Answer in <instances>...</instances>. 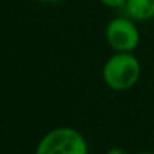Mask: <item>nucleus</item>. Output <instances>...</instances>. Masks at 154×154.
I'll return each instance as SVG.
<instances>
[{
	"mask_svg": "<svg viewBox=\"0 0 154 154\" xmlns=\"http://www.w3.org/2000/svg\"><path fill=\"white\" fill-rule=\"evenodd\" d=\"M41 2H45V3H54V2H57V0H41Z\"/></svg>",
	"mask_w": 154,
	"mask_h": 154,
	"instance_id": "423d86ee",
	"label": "nucleus"
},
{
	"mask_svg": "<svg viewBox=\"0 0 154 154\" xmlns=\"http://www.w3.org/2000/svg\"><path fill=\"white\" fill-rule=\"evenodd\" d=\"M140 63L130 51H118L103 66V80L113 91H125L136 85Z\"/></svg>",
	"mask_w": 154,
	"mask_h": 154,
	"instance_id": "f257e3e1",
	"label": "nucleus"
},
{
	"mask_svg": "<svg viewBox=\"0 0 154 154\" xmlns=\"http://www.w3.org/2000/svg\"><path fill=\"white\" fill-rule=\"evenodd\" d=\"M127 14L137 21H145L154 17V0H127Z\"/></svg>",
	"mask_w": 154,
	"mask_h": 154,
	"instance_id": "20e7f679",
	"label": "nucleus"
},
{
	"mask_svg": "<svg viewBox=\"0 0 154 154\" xmlns=\"http://www.w3.org/2000/svg\"><path fill=\"white\" fill-rule=\"evenodd\" d=\"M100 2L109 8H122V6H125L127 0H100Z\"/></svg>",
	"mask_w": 154,
	"mask_h": 154,
	"instance_id": "39448f33",
	"label": "nucleus"
},
{
	"mask_svg": "<svg viewBox=\"0 0 154 154\" xmlns=\"http://www.w3.org/2000/svg\"><path fill=\"white\" fill-rule=\"evenodd\" d=\"M38 154H86L85 137L71 127H57L48 131L36 146Z\"/></svg>",
	"mask_w": 154,
	"mask_h": 154,
	"instance_id": "f03ea898",
	"label": "nucleus"
},
{
	"mask_svg": "<svg viewBox=\"0 0 154 154\" xmlns=\"http://www.w3.org/2000/svg\"><path fill=\"white\" fill-rule=\"evenodd\" d=\"M106 41L115 51H133L139 44V30L127 18H113L106 27Z\"/></svg>",
	"mask_w": 154,
	"mask_h": 154,
	"instance_id": "7ed1b4c3",
	"label": "nucleus"
}]
</instances>
